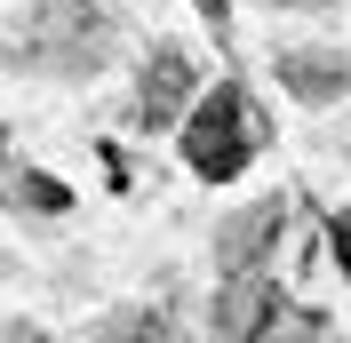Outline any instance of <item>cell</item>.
I'll return each instance as SVG.
<instances>
[{"label": "cell", "instance_id": "obj_1", "mask_svg": "<svg viewBox=\"0 0 351 343\" xmlns=\"http://www.w3.org/2000/svg\"><path fill=\"white\" fill-rule=\"evenodd\" d=\"M256 152H263V112L247 104L240 80H216L208 96L184 104V168H192L199 184H232V176H247Z\"/></svg>", "mask_w": 351, "mask_h": 343}, {"label": "cell", "instance_id": "obj_2", "mask_svg": "<svg viewBox=\"0 0 351 343\" xmlns=\"http://www.w3.org/2000/svg\"><path fill=\"white\" fill-rule=\"evenodd\" d=\"M104 40H112V24L96 16V0H40V8H32V48H40L56 72L96 64Z\"/></svg>", "mask_w": 351, "mask_h": 343}, {"label": "cell", "instance_id": "obj_3", "mask_svg": "<svg viewBox=\"0 0 351 343\" xmlns=\"http://www.w3.org/2000/svg\"><path fill=\"white\" fill-rule=\"evenodd\" d=\"M280 320H287L280 287L256 279V272H232V287H223V303H216V343H263Z\"/></svg>", "mask_w": 351, "mask_h": 343}, {"label": "cell", "instance_id": "obj_4", "mask_svg": "<svg viewBox=\"0 0 351 343\" xmlns=\"http://www.w3.org/2000/svg\"><path fill=\"white\" fill-rule=\"evenodd\" d=\"M184 104H192V56H184V48H152V56H144V80H136V112H144L152 128H168Z\"/></svg>", "mask_w": 351, "mask_h": 343}, {"label": "cell", "instance_id": "obj_5", "mask_svg": "<svg viewBox=\"0 0 351 343\" xmlns=\"http://www.w3.org/2000/svg\"><path fill=\"white\" fill-rule=\"evenodd\" d=\"M280 88L304 96V104H335V96L351 88V64L335 56V48H287L280 56Z\"/></svg>", "mask_w": 351, "mask_h": 343}, {"label": "cell", "instance_id": "obj_6", "mask_svg": "<svg viewBox=\"0 0 351 343\" xmlns=\"http://www.w3.org/2000/svg\"><path fill=\"white\" fill-rule=\"evenodd\" d=\"M280 224H287V208H280V200H263V208L232 215V224H223V239H216L223 272H256V263H263V239H280Z\"/></svg>", "mask_w": 351, "mask_h": 343}, {"label": "cell", "instance_id": "obj_7", "mask_svg": "<svg viewBox=\"0 0 351 343\" xmlns=\"http://www.w3.org/2000/svg\"><path fill=\"white\" fill-rule=\"evenodd\" d=\"M0 200H8V208H32V215H64V208H72V192L56 184V176L8 168V160H0Z\"/></svg>", "mask_w": 351, "mask_h": 343}, {"label": "cell", "instance_id": "obj_8", "mask_svg": "<svg viewBox=\"0 0 351 343\" xmlns=\"http://www.w3.org/2000/svg\"><path fill=\"white\" fill-rule=\"evenodd\" d=\"M328 239H335V263H343V279H351V208L328 224Z\"/></svg>", "mask_w": 351, "mask_h": 343}]
</instances>
